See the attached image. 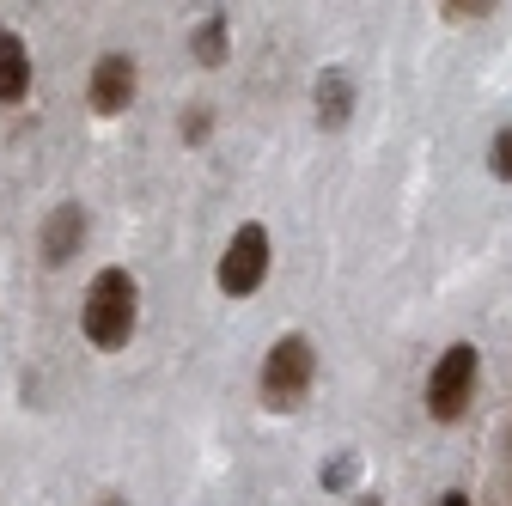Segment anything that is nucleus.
<instances>
[{"mask_svg":"<svg viewBox=\"0 0 512 506\" xmlns=\"http://www.w3.org/2000/svg\"><path fill=\"white\" fill-rule=\"evenodd\" d=\"M80 330H86V342L98 354L128 348L135 330H141V281L128 275V269H116V263L98 269L92 287H86V305H80Z\"/></svg>","mask_w":512,"mask_h":506,"instance_id":"f257e3e1","label":"nucleus"},{"mask_svg":"<svg viewBox=\"0 0 512 506\" xmlns=\"http://www.w3.org/2000/svg\"><path fill=\"white\" fill-rule=\"evenodd\" d=\"M311 385H317V348H311V336H299V330L275 336L269 354H263V409L269 415H293V409H305Z\"/></svg>","mask_w":512,"mask_h":506,"instance_id":"f03ea898","label":"nucleus"},{"mask_svg":"<svg viewBox=\"0 0 512 506\" xmlns=\"http://www.w3.org/2000/svg\"><path fill=\"white\" fill-rule=\"evenodd\" d=\"M269 269H275V238H269V226L263 220H244L226 238V257L214 263V287L226 299H250V293H263Z\"/></svg>","mask_w":512,"mask_h":506,"instance_id":"7ed1b4c3","label":"nucleus"},{"mask_svg":"<svg viewBox=\"0 0 512 506\" xmlns=\"http://www.w3.org/2000/svg\"><path fill=\"white\" fill-rule=\"evenodd\" d=\"M476 378H482V354H476V342H452L439 360H433V372H427V415L433 421H464L470 415V397H476Z\"/></svg>","mask_w":512,"mask_h":506,"instance_id":"20e7f679","label":"nucleus"},{"mask_svg":"<svg viewBox=\"0 0 512 506\" xmlns=\"http://www.w3.org/2000/svg\"><path fill=\"white\" fill-rule=\"evenodd\" d=\"M135 92H141V74H135V55H98L92 61V80H86V104L98 110V116H122L128 104H135Z\"/></svg>","mask_w":512,"mask_h":506,"instance_id":"39448f33","label":"nucleus"},{"mask_svg":"<svg viewBox=\"0 0 512 506\" xmlns=\"http://www.w3.org/2000/svg\"><path fill=\"white\" fill-rule=\"evenodd\" d=\"M80 244H86V208L80 202H61L49 220H43V263L49 269H68L80 257Z\"/></svg>","mask_w":512,"mask_h":506,"instance_id":"423d86ee","label":"nucleus"},{"mask_svg":"<svg viewBox=\"0 0 512 506\" xmlns=\"http://www.w3.org/2000/svg\"><path fill=\"white\" fill-rule=\"evenodd\" d=\"M354 116V74L348 68H324L317 74V129H342Z\"/></svg>","mask_w":512,"mask_h":506,"instance_id":"0eeeda50","label":"nucleus"},{"mask_svg":"<svg viewBox=\"0 0 512 506\" xmlns=\"http://www.w3.org/2000/svg\"><path fill=\"white\" fill-rule=\"evenodd\" d=\"M31 92V49L19 31H0V104H25Z\"/></svg>","mask_w":512,"mask_h":506,"instance_id":"6e6552de","label":"nucleus"},{"mask_svg":"<svg viewBox=\"0 0 512 506\" xmlns=\"http://www.w3.org/2000/svg\"><path fill=\"white\" fill-rule=\"evenodd\" d=\"M189 43H196V61H202V68H220L226 49H232V25H226V13H208Z\"/></svg>","mask_w":512,"mask_h":506,"instance_id":"1a4fd4ad","label":"nucleus"},{"mask_svg":"<svg viewBox=\"0 0 512 506\" xmlns=\"http://www.w3.org/2000/svg\"><path fill=\"white\" fill-rule=\"evenodd\" d=\"M488 171H494L500 183H512V122H506V129L488 141Z\"/></svg>","mask_w":512,"mask_h":506,"instance_id":"9d476101","label":"nucleus"},{"mask_svg":"<svg viewBox=\"0 0 512 506\" xmlns=\"http://www.w3.org/2000/svg\"><path fill=\"white\" fill-rule=\"evenodd\" d=\"M439 13H452V19H482V13H494L488 0H476V7H439Z\"/></svg>","mask_w":512,"mask_h":506,"instance_id":"9b49d317","label":"nucleus"},{"mask_svg":"<svg viewBox=\"0 0 512 506\" xmlns=\"http://www.w3.org/2000/svg\"><path fill=\"white\" fill-rule=\"evenodd\" d=\"M433 506H470V494H464V488H445V494H439Z\"/></svg>","mask_w":512,"mask_h":506,"instance_id":"f8f14e48","label":"nucleus"},{"mask_svg":"<svg viewBox=\"0 0 512 506\" xmlns=\"http://www.w3.org/2000/svg\"><path fill=\"white\" fill-rule=\"evenodd\" d=\"M354 506H378V500H354Z\"/></svg>","mask_w":512,"mask_h":506,"instance_id":"ddd939ff","label":"nucleus"}]
</instances>
